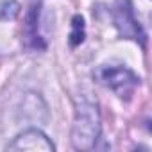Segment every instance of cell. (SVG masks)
<instances>
[{
    "label": "cell",
    "instance_id": "1",
    "mask_svg": "<svg viewBox=\"0 0 152 152\" xmlns=\"http://www.w3.org/2000/svg\"><path fill=\"white\" fill-rule=\"evenodd\" d=\"M100 134V115L95 100L83 97L77 102L75 109V124L72 131L73 147L79 150H91L95 148V141Z\"/></svg>",
    "mask_w": 152,
    "mask_h": 152
},
{
    "label": "cell",
    "instance_id": "2",
    "mask_svg": "<svg viewBox=\"0 0 152 152\" xmlns=\"http://www.w3.org/2000/svg\"><path fill=\"white\" fill-rule=\"evenodd\" d=\"M95 77L102 86L113 90L124 100H129L140 86V77L125 64H102L97 68Z\"/></svg>",
    "mask_w": 152,
    "mask_h": 152
},
{
    "label": "cell",
    "instance_id": "3",
    "mask_svg": "<svg viewBox=\"0 0 152 152\" xmlns=\"http://www.w3.org/2000/svg\"><path fill=\"white\" fill-rule=\"evenodd\" d=\"M113 22H115V27L118 29L120 36L138 41L143 48L147 47V34L134 16V9H132L131 0H115Z\"/></svg>",
    "mask_w": 152,
    "mask_h": 152
},
{
    "label": "cell",
    "instance_id": "4",
    "mask_svg": "<svg viewBox=\"0 0 152 152\" xmlns=\"http://www.w3.org/2000/svg\"><path fill=\"white\" fill-rule=\"evenodd\" d=\"M56 147L54 143L38 129H29L22 134H18L15 138V141L11 145H7V150H32V152H38V150H43V152H52Z\"/></svg>",
    "mask_w": 152,
    "mask_h": 152
},
{
    "label": "cell",
    "instance_id": "5",
    "mask_svg": "<svg viewBox=\"0 0 152 152\" xmlns=\"http://www.w3.org/2000/svg\"><path fill=\"white\" fill-rule=\"evenodd\" d=\"M86 31H84V18L81 15H75L72 18V32H70V45L77 47L84 41Z\"/></svg>",
    "mask_w": 152,
    "mask_h": 152
},
{
    "label": "cell",
    "instance_id": "6",
    "mask_svg": "<svg viewBox=\"0 0 152 152\" xmlns=\"http://www.w3.org/2000/svg\"><path fill=\"white\" fill-rule=\"evenodd\" d=\"M20 13V4L15 0H6L0 4V20H13Z\"/></svg>",
    "mask_w": 152,
    "mask_h": 152
}]
</instances>
